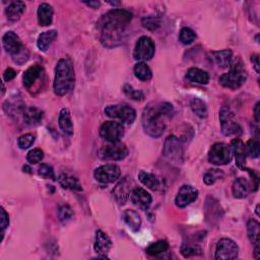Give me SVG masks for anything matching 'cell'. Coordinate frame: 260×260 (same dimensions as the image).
Here are the masks:
<instances>
[{"label":"cell","instance_id":"29","mask_svg":"<svg viewBox=\"0 0 260 260\" xmlns=\"http://www.w3.org/2000/svg\"><path fill=\"white\" fill-rule=\"evenodd\" d=\"M57 36L58 33L55 30H50L42 33L39 36L38 41H37V46H38L39 50L42 52H46L51 44L54 42V40L57 38Z\"/></svg>","mask_w":260,"mask_h":260},{"label":"cell","instance_id":"10","mask_svg":"<svg viewBox=\"0 0 260 260\" xmlns=\"http://www.w3.org/2000/svg\"><path fill=\"white\" fill-rule=\"evenodd\" d=\"M155 43L150 37L142 36L135 44L133 57L135 60L143 62L151 60L155 55Z\"/></svg>","mask_w":260,"mask_h":260},{"label":"cell","instance_id":"23","mask_svg":"<svg viewBox=\"0 0 260 260\" xmlns=\"http://www.w3.org/2000/svg\"><path fill=\"white\" fill-rule=\"evenodd\" d=\"M139 181L151 190H159L162 187V180L157 175L148 173L145 171H140L138 174Z\"/></svg>","mask_w":260,"mask_h":260},{"label":"cell","instance_id":"43","mask_svg":"<svg viewBox=\"0 0 260 260\" xmlns=\"http://www.w3.org/2000/svg\"><path fill=\"white\" fill-rule=\"evenodd\" d=\"M44 158V153L40 148H34V150L30 151L29 154L27 155V161L31 165H36L39 164Z\"/></svg>","mask_w":260,"mask_h":260},{"label":"cell","instance_id":"41","mask_svg":"<svg viewBox=\"0 0 260 260\" xmlns=\"http://www.w3.org/2000/svg\"><path fill=\"white\" fill-rule=\"evenodd\" d=\"M246 146V153L247 156H249L252 159H256L259 157L260 151H259V142L257 139H250L245 144Z\"/></svg>","mask_w":260,"mask_h":260},{"label":"cell","instance_id":"26","mask_svg":"<svg viewBox=\"0 0 260 260\" xmlns=\"http://www.w3.org/2000/svg\"><path fill=\"white\" fill-rule=\"evenodd\" d=\"M54 11L53 8L49 4H41L39 6L37 16H38L39 25L42 27H48L53 22Z\"/></svg>","mask_w":260,"mask_h":260},{"label":"cell","instance_id":"53","mask_svg":"<svg viewBox=\"0 0 260 260\" xmlns=\"http://www.w3.org/2000/svg\"><path fill=\"white\" fill-rule=\"evenodd\" d=\"M258 208H259V204H257V206H256V214H257V216H259V211H258Z\"/></svg>","mask_w":260,"mask_h":260},{"label":"cell","instance_id":"17","mask_svg":"<svg viewBox=\"0 0 260 260\" xmlns=\"http://www.w3.org/2000/svg\"><path fill=\"white\" fill-rule=\"evenodd\" d=\"M132 185H133V182H132L131 178L125 177L116 185V187L113 189V195L120 205L125 204V202L129 198V196L133 190V188L131 187Z\"/></svg>","mask_w":260,"mask_h":260},{"label":"cell","instance_id":"12","mask_svg":"<svg viewBox=\"0 0 260 260\" xmlns=\"http://www.w3.org/2000/svg\"><path fill=\"white\" fill-rule=\"evenodd\" d=\"M127 147L124 143L121 142H115L105 145L99 152L100 158L108 161H121L124 160L127 157Z\"/></svg>","mask_w":260,"mask_h":260},{"label":"cell","instance_id":"50","mask_svg":"<svg viewBox=\"0 0 260 260\" xmlns=\"http://www.w3.org/2000/svg\"><path fill=\"white\" fill-rule=\"evenodd\" d=\"M259 108H260V103L258 102L255 107H254V118H255V121L256 123L259 122L260 120V111H259Z\"/></svg>","mask_w":260,"mask_h":260},{"label":"cell","instance_id":"19","mask_svg":"<svg viewBox=\"0 0 260 260\" xmlns=\"http://www.w3.org/2000/svg\"><path fill=\"white\" fill-rule=\"evenodd\" d=\"M231 150H232V155H234V157H235L236 165L240 169L243 170L245 168L246 157H247L246 146H245L244 142L242 140H240L239 138L233 139L231 141Z\"/></svg>","mask_w":260,"mask_h":260},{"label":"cell","instance_id":"8","mask_svg":"<svg viewBox=\"0 0 260 260\" xmlns=\"http://www.w3.org/2000/svg\"><path fill=\"white\" fill-rule=\"evenodd\" d=\"M221 133L226 136H237L242 133V128L234 119V113L229 106H222L219 111Z\"/></svg>","mask_w":260,"mask_h":260},{"label":"cell","instance_id":"42","mask_svg":"<svg viewBox=\"0 0 260 260\" xmlns=\"http://www.w3.org/2000/svg\"><path fill=\"white\" fill-rule=\"evenodd\" d=\"M224 177V173L220 170H216V169H212V170H208L204 176H203V181L206 185H212L216 180L220 179Z\"/></svg>","mask_w":260,"mask_h":260},{"label":"cell","instance_id":"25","mask_svg":"<svg viewBox=\"0 0 260 260\" xmlns=\"http://www.w3.org/2000/svg\"><path fill=\"white\" fill-rule=\"evenodd\" d=\"M250 189H251L250 183L248 182L247 179L242 178V177L237 178L234 181L233 186H232L233 195H234L235 198H238V199H242V198L247 197Z\"/></svg>","mask_w":260,"mask_h":260},{"label":"cell","instance_id":"52","mask_svg":"<svg viewBox=\"0 0 260 260\" xmlns=\"http://www.w3.org/2000/svg\"><path fill=\"white\" fill-rule=\"evenodd\" d=\"M5 93H6V87H5V84L3 83V96L5 95Z\"/></svg>","mask_w":260,"mask_h":260},{"label":"cell","instance_id":"40","mask_svg":"<svg viewBox=\"0 0 260 260\" xmlns=\"http://www.w3.org/2000/svg\"><path fill=\"white\" fill-rule=\"evenodd\" d=\"M142 26L148 31H156L161 27V19L154 16H148L142 19Z\"/></svg>","mask_w":260,"mask_h":260},{"label":"cell","instance_id":"38","mask_svg":"<svg viewBox=\"0 0 260 260\" xmlns=\"http://www.w3.org/2000/svg\"><path fill=\"white\" fill-rule=\"evenodd\" d=\"M196 39L195 33L189 28H183L179 34V40L184 45H189Z\"/></svg>","mask_w":260,"mask_h":260},{"label":"cell","instance_id":"46","mask_svg":"<svg viewBox=\"0 0 260 260\" xmlns=\"http://www.w3.org/2000/svg\"><path fill=\"white\" fill-rule=\"evenodd\" d=\"M38 173H39V175H41L44 178L51 179L53 181L56 180V176H55V172H54L53 168L47 164H42L38 169Z\"/></svg>","mask_w":260,"mask_h":260},{"label":"cell","instance_id":"39","mask_svg":"<svg viewBox=\"0 0 260 260\" xmlns=\"http://www.w3.org/2000/svg\"><path fill=\"white\" fill-rule=\"evenodd\" d=\"M201 253H202L201 248L196 244H183L181 247V254L184 257L200 255Z\"/></svg>","mask_w":260,"mask_h":260},{"label":"cell","instance_id":"37","mask_svg":"<svg viewBox=\"0 0 260 260\" xmlns=\"http://www.w3.org/2000/svg\"><path fill=\"white\" fill-rule=\"evenodd\" d=\"M57 214L59 220L62 222V224H65V222L69 221L73 217L74 212L73 209L67 203H60L58 205Z\"/></svg>","mask_w":260,"mask_h":260},{"label":"cell","instance_id":"44","mask_svg":"<svg viewBox=\"0 0 260 260\" xmlns=\"http://www.w3.org/2000/svg\"><path fill=\"white\" fill-rule=\"evenodd\" d=\"M123 92L124 94L130 98L131 100H134V101H142L144 99V94L141 92V91H138V90H135L133 89L132 86L130 85H124L123 87Z\"/></svg>","mask_w":260,"mask_h":260},{"label":"cell","instance_id":"45","mask_svg":"<svg viewBox=\"0 0 260 260\" xmlns=\"http://www.w3.org/2000/svg\"><path fill=\"white\" fill-rule=\"evenodd\" d=\"M35 142V136L31 133L24 134L19 137L18 139V145L21 150H27V148L31 147Z\"/></svg>","mask_w":260,"mask_h":260},{"label":"cell","instance_id":"14","mask_svg":"<svg viewBox=\"0 0 260 260\" xmlns=\"http://www.w3.org/2000/svg\"><path fill=\"white\" fill-rule=\"evenodd\" d=\"M121 175L120 168L114 164H108L101 166L95 170V179L103 184L114 183Z\"/></svg>","mask_w":260,"mask_h":260},{"label":"cell","instance_id":"35","mask_svg":"<svg viewBox=\"0 0 260 260\" xmlns=\"http://www.w3.org/2000/svg\"><path fill=\"white\" fill-rule=\"evenodd\" d=\"M190 107L193 111V113L198 116L199 118H205L207 117V107L206 104L197 98H194L190 102Z\"/></svg>","mask_w":260,"mask_h":260},{"label":"cell","instance_id":"9","mask_svg":"<svg viewBox=\"0 0 260 260\" xmlns=\"http://www.w3.org/2000/svg\"><path fill=\"white\" fill-rule=\"evenodd\" d=\"M208 162L215 166H222L230 164L233 155L231 146L224 142H216L214 143L208 152Z\"/></svg>","mask_w":260,"mask_h":260},{"label":"cell","instance_id":"47","mask_svg":"<svg viewBox=\"0 0 260 260\" xmlns=\"http://www.w3.org/2000/svg\"><path fill=\"white\" fill-rule=\"evenodd\" d=\"M10 226V216L4 207H2V241H4L7 229Z\"/></svg>","mask_w":260,"mask_h":260},{"label":"cell","instance_id":"31","mask_svg":"<svg viewBox=\"0 0 260 260\" xmlns=\"http://www.w3.org/2000/svg\"><path fill=\"white\" fill-rule=\"evenodd\" d=\"M122 218L130 230H132L133 232L139 231L141 227V217L135 210L132 209L125 210L122 214Z\"/></svg>","mask_w":260,"mask_h":260},{"label":"cell","instance_id":"15","mask_svg":"<svg viewBox=\"0 0 260 260\" xmlns=\"http://www.w3.org/2000/svg\"><path fill=\"white\" fill-rule=\"evenodd\" d=\"M44 79V69L41 65L35 64L31 67H29L23 77V83L25 88L28 91H33V89L38 87V85L43 81Z\"/></svg>","mask_w":260,"mask_h":260},{"label":"cell","instance_id":"51","mask_svg":"<svg viewBox=\"0 0 260 260\" xmlns=\"http://www.w3.org/2000/svg\"><path fill=\"white\" fill-rule=\"evenodd\" d=\"M85 4L93 9H98L100 7V2H90V3H85Z\"/></svg>","mask_w":260,"mask_h":260},{"label":"cell","instance_id":"16","mask_svg":"<svg viewBox=\"0 0 260 260\" xmlns=\"http://www.w3.org/2000/svg\"><path fill=\"white\" fill-rule=\"evenodd\" d=\"M198 197V190L192 185H183L180 187L177 196L175 198V203L178 207L184 208L187 205L194 202Z\"/></svg>","mask_w":260,"mask_h":260},{"label":"cell","instance_id":"49","mask_svg":"<svg viewBox=\"0 0 260 260\" xmlns=\"http://www.w3.org/2000/svg\"><path fill=\"white\" fill-rule=\"evenodd\" d=\"M251 62L254 65V68L257 73L260 72V63H259V56L257 54H253L251 56Z\"/></svg>","mask_w":260,"mask_h":260},{"label":"cell","instance_id":"1","mask_svg":"<svg viewBox=\"0 0 260 260\" xmlns=\"http://www.w3.org/2000/svg\"><path fill=\"white\" fill-rule=\"evenodd\" d=\"M132 20V14L125 10H112L105 14L98 22L100 41L104 47L114 48L123 40L128 25Z\"/></svg>","mask_w":260,"mask_h":260},{"label":"cell","instance_id":"34","mask_svg":"<svg viewBox=\"0 0 260 260\" xmlns=\"http://www.w3.org/2000/svg\"><path fill=\"white\" fill-rule=\"evenodd\" d=\"M134 74L136 79H138L141 82H147L152 80L153 78V72L146 63L144 62H138L134 66Z\"/></svg>","mask_w":260,"mask_h":260},{"label":"cell","instance_id":"24","mask_svg":"<svg viewBox=\"0 0 260 260\" xmlns=\"http://www.w3.org/2000/svg\"><path fill=\"white\" fill-rule=\"evenodd\" d=\"M58 182L60 183L61 186L65 189L74 190V191H82L83 186L80 182V180L71 174L68 173H62L58 177Z\"/></svg>","mask_w":260,"mask_h":260},{"label":"cell","instance_id":"18","mask_svg":"<svg viewBox=\"0 0 260 260\" xmlns=\"http://www.w3.org/2000/svg\"><path fill=\"white\" fill-rule=\"evenodd\" d=\"M130 199L133 204L137 205L141 209H147L151 206L153 202L152 195L148 193L145 189L140 187H134L131 194Z\"/></svg>","mask_w":260,"mask_h":260},{"label":"cell","instance_id":"11","mask_svg":"<svg viewBox=\"0 0 260 260\" xmlns=\"http://www.w3.org/2000/svg\"><path fill=\"white\" fill-rule=\"evenodd\" d=\"M239 254V247L233 240L229 238L220 239L215 248V259L217 260H232L236 259Z\"/></svg>","mask_w":260,"mask_h":260},{"label":"cell","instance_id":"22","mask_svg":"<svg viewBox=\"0 0 260 260\" xmlns=\"http://www.w3.org/2000/svg\"><path fill=\"white\" fill-rule=\"evenodd\" d=\"M22 114L26 124L28 125L40 124L44 115L42 111L36 107H24Z\"/></svg>","mask_w":260,"mask_h":260},{"label":"cell","instance_id":"2","mask_svg":"<svg viewBox=\"0 0 260 260\" xmlns=\"http://www.w3.org/2000/svg\"><path fill=\"white\" fill-rule=\"evenodd\" d=\"M173 114L174 108L170 103L148 104L143 110L141 118L144 132L154 138L160 137L166 129L164 118H170Z\"/></svg>","mask_w":260,"mask_h":260},{"label":"cell","instance_id":"5","mask_svg":"<svg viewBox=\"0 0 260 260\" xmlns=\"http://www.w3.org/2000/svg\"><path fill=\"white\" fill-rule=\"evenodd\" d=\"M230 66V70L227 73L222 74L218 82L222 87L231 90H237L246 83L248 73L241 60H236L234 62L232 61Z\"/></svg>","mask_w":260,"mask_h":260},{"label":"cell","instance_id":"6","mask_svg":"<svg viewBox=\"0 0 260 260\" xmlns=\"http://www.w3.org/2000/svg\"><path fill=\"white\" fill-rule=\"evenodd\" d=\"M105 114L125 124H132L136 118L135 110L126 104L110 105L105 108Z\"/></svg>","mask_w":260,"mask_h":260},{"label":"cell","instance_id":"4","mask_svg":"<svg viewBox=\"0 0 260 260\" xmlns=\"http://www.w3.org/2000/svg\"><path fill=\"white\" fill-rule=\"evenodd\" d=\"M3 45L15 63L23 65L30 57L29 50L23 44L20 37L15 32H8L3 37Z\"/></svg>","mask_w":260,"mask_h":260},{"label":"cell","instance_id":"7","mask_svg":"<svg viewBox=\"0 0 260 260\" xmlns=\"http://www.w3.org/2000/svg\"><path fill=\"white\" fill-rule=\"evenodd\" d=\"M163 156L166 160L173 164L180 165L183 163V145L178 137H176L175 135H170L166 138L163 147Z\"/></svg>","mask_w":260,"mask_h":260},{"label":"cell","instance_id":"36","mask_svg":"<svg viewBox=\"0 0 260 260\" xmlns=\"http://www.w3.org/2000/svg\"><path fill=\"white\" fill-rule=\"evenodd\" d=\"M169 249V244L166 241H158L156 243H152L150 246L146 248V253L152 256H157L162 253L167 252Z\"/></svg>","mask_w":260,"mask_h":260},{"label":"cell","instance_id":"48","mask_svg":"<svg viewBox=\"0 0 260 260\" xmlns=\"http://www.w3.org/2000/svg\"><path fill=\"white\" fill-rule=\"evenodd\" d=\"M17 76V71L14 68H8L5 73H4V79L6 82H11L13 81Z\"/></svg>","mask_w":260,"mask_h":260},{"label":"cell","instance_id":"30","mask_svg":"<svg viewBox=\"0 0 260 260\" xmlns=\"http://www.w3.org/2000/svg\"><path fill=\"white\" fill-rule=\"evenodd\" d=\"M186 79L192 83L206 85L209 82V74L202 69L191 67L186 72Z\"/></svg>","mask_w":260,"mask_h":260},{"label":"cell","instance_id":"33","mask_svg":"<svg viewBox=\"0 0 260 260\" xmlns=\"http://www.w3.org/2000/svg\"><path fill=\"white\" fill-rule=\"evenodd\" d=\"M247 235L249 241L254 245V247H259L260 238V226L259 222L255 219H249L247 222Z\"/></svg>","mask_w":260,"mask_h":260},{"label":"cell","instance_id":"32","mask_svg":"<svg viewBox=\"0 0 260 260\" xmlns=\"http://www.w3.org/2000/svg\"><path fill=\"white\" fill-rule=\"evenodd\" d=\"M214 62L221 68H226L231 65L233 61V52L230 49L211 52Z\"/></svg>","mask_w":260,"mask_h":260},{"label":"cell","instance_id":"21","mask_svg":"<svg viewBox=\"0 0 260 260\" xmlns=\"http://www.w3.org/2000/svg\"><path fill=\"white\" fill-rule=\"evenodd\" d=\"M222 209L218 201L212 197H208L205 204V216L206 220L212 225L214 221H218L221 218Z\"/></svg>","mask_w":260,"mask_h":260},{"label":"cell","instance_id":"28","mask_svg":"<svg viewBox=\"0 0 260 260\" xmlns=\"http://www.w3.org/2000/svg\"><path fill=\"white\" fill-rule=\"evenodd\" d=\"M26 10V5L23 2H13L6 10L7 18L10 22H18L24 15Z\"/></svg>","mask_w":260,"mask_h":260},{"label":"cell","instance_id":"3","mask_svg":"<svg viewBox=\"0 0 260 260\" xmlns=\"http://www.w3.org/2000/svg\"><path fill=\"white\" fill-rule=\"evenodd\" d=\"M76 74L74 68L69 59L61 58L55 67V77L53 83V90L55 95L63 97L67 95L74 87Z\"/></svg>","mask_w":260,"mask_h":260},{"label":"cell","instance_id":"27","mask_svg":"<svg viewBox=\"0 0 260 260\" xmlns=\"http://www.w3.org/2000/svg\"><path fill=\"white\" fill-rule=\"evenodd\" d=\"M58 124L63 133L67 135L73 134V122L71 119L70 111L68 109L64 108L60 111L58 117Z\"/></svg>","mask_w":260,"mask_h":260},{"label":"cell","instance_id":"20","mask_svg":"<svg viewBox=\"0 0 260 260\" xmlns=\"http://www.w3.org/2000/svg\"><path fill=\"white\" fill-rule=\"evenodd\" d=\"M94 248L98 254H101L102 256L108 258L106 254L110 251L111 248H112V241H111V239L108 237L106 233H104L101 230H98L96 232Z\"/></svg>","mask_w":260,"mask_h":260},{"label":"cell","instance_id":"13","mask_svg":"<svg viewBox=\"0 0 260 260\" xmlns=\"http://www.w3.org/2000/svg\"><path fill=\"white\" fill-rule=\"evenodd\" d=\"M100 135L103 139L110 143L119 142L124 135V127L122 123L115 121H107L101 126Z\"/></svg>","mask_w":260,"mask_h":260}]
</instances>
